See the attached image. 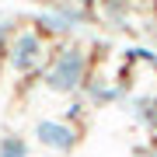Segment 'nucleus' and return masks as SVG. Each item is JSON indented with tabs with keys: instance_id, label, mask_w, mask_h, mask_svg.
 Wrapping results in <instances>:
<instances>
[{
	"instance_id": "obj_1",
	"label": "nucleus",
	"mask_w": 157,
	"mask_h": 157,
	"mask_svg": "<svg viewBox=\"0 0 157 157\" xmlns=\"http://www.w3.org/2000/svg\"><path fill=\"white\" fill-rule=\"evenodd\" d=\"M91 77V52L77 42L59 45V52H52L49 63L42 70V84L49 94H77Z\"/></svg>"
},
{
	"instance_id": "obj_2",
	"label": "nucleus",
	"mask_w": 157,
	"mask_h": 157,
	"mask_svg": "<svg viewBox=\"0 0 157 157\" xmlns=\"http://www.w3.org/2000/svg\"><path fill=\"white\" fill-rule=\"evenodd\" d=\"M7 70L14 73V77H35V73L45 70V63H49V45H45V35L35 28H17L11 45H7Z\"/></svg>"
},
{
	"instance_id": "obj_3",
	"label": "nucleus",
	"mask_w": 157,
	"mask_h": 157,
	"mask_svg": "<svg viewBox=\"0 0 157 157\" xmlns=\"http://www.w3.org/2000/svg\"><path fill=\"white\" fill-rule=\"evenodd\" d=\"M32 136H35L39 147H45V150H52L59 157L73 154L77 143H80V129L73 122H67V119H39L32 126Z\"/></svg>"
},
{
	"instance_id": "obj_4",
	"label": "nucleus",
	"mask_w": 157,
	"mask_h": 157,
	"mask_svg": "<svg viewBox=\"0 0 157 157\" xmlns=\"http://www.w3.org/2000/svg\"><path fill=\"white\" fill-rule=\"evenodd\" d=\"M80 91H84L87 105H94V108H105V105H112V101L126 98V84H115V80H108V77H94V73L87 77V84Z\"/></svg>"
},
{
	"instance_id": "obj_5",
	"label": "nucleus",
	"mask_w": 157,
	"mask_h": 157,
	"mask_svg": "<svg viewBox=\"0 0 157 157\" xmlns=\"http://www.w3.org/2000/svg\"><path fill=\"white\" fill-rule=\"evenodd\" d=\"M129 112H133V119H136V122H140L143 129L157 133V98H154V94H143V98H136Z\"/></svg>"
},
{
	"instance_id": "obj_6",
	"label": "nucleus",
	"mask_w": 157,
	"mask_h": 157,
	"mask_svg": "<svg viewBox=\"0 0 157 157\" xmlns=\"http://www.w3.org/2000/svg\"><path fill=\"white\" fill-rule=\"evenodd\" d=\"M28 140L17 133H4L0 136V157H28Z\"/></svg>"
},
{
	"instance_id": "obj_7",
	"label": "nucleus",
	"mask_w": 157,
	"mask_h": 157,
	"mask_svg": "<svg viewBox=\"0 0 157 157\" xmlns=\"http://www.w3.org/2000/svg\"><path fill=\"white\" fill-rule=\"evenodd\" d=\"M98 4H101V14H105L108 21L126 25V17H129V0H98Z\"/></svg>"
},
{
	"instance_id": "obj_8",
	"label": "nucleus",
	"mask_w": 157,
	"mask_h": 157,
	"mask_svg": "<svg viewBox=\"0 0 157 157\" xmlns=\"http://www.w3.org/2000/svg\"><path fill=\"white\" fill-rule=\"evenodd\" d=\"M14 25L11 21H7V17H0V63H4L7 59V45H11V39H14Z\"/></svg>"
},
{
	"instance_id": "obj_9",
	"label": "nucleus",
	"mask_w": 157,
	"mask_h": 157,
	"mask_svg": "<svg viewBox=\"0 0 157 157\" xmlns=\"http://www.w3.org/2000/svg\"><path fill=\"white\" fill-rule=\"evenodd\" d=\"M126 59H143V63H154L157 67V56L150 49H126Z\"/></svg>"
},
{
	"instance_id": "obj_10",
	"label": "nucleus",
	"mask_w": 157,
	"mask_h": 157,
	"mask_svg": "<svg viewBox=\"0 0 157 157\" xmlns=\"http://www.w3.org/2000/svg\"><path fill=\"white\" fill-rule=\"evenodd\" d=\"M133 157H157V143H143V147H133Z\"/></svg>"
}]
</instances>
